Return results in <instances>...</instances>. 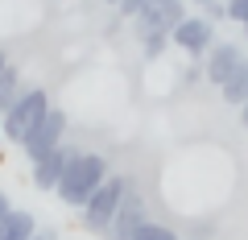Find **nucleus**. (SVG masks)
<instances>
[{
    "label": "nucleus",
    "instance_id": "nucleus-21",
    "mask_svg": "<svg viewBox=\"0 0 248 240\" xmlns=\"http://www.w3.org/2000/svg\"><path fill=\"white\" fill-rule=\"evenodd\" d=\"M13 58H9V50H4V46H0V71H4V66H9Z\"/></svg>",
    "mask_w": 248,
    "mask_h": 240
},
{
    "label": "nucleus",
    "instance_id": "nucleus-9",
    "mask_svg": "<svg viewBox=\"0 0 248 240\" xmlns=\"http://www.w3.org/2000/svg\"><path fill=\"white\" fill-rule=\"evenodd\" d=\"M75 153H79V145L62 141L58 149H50L46 158L29 161V182H33L37 191H58V178L66 174V166H71V158H75Z\"/></svg>",
    "mask_w": 248,
    "mask_h": 240
},
{
    "label": "nucleus",
    "instance_id": "nucleus-12",
    "mask_svg": "<svg viewBox=\"0 0 248 240\" xmlns=\"http://www.w3.org/2000/svg\"><path fill=\"white\" fill-rule=\"evenodd\" d=\"M21 87H25V83H21V66H4V71H0V116L9 112L13 108V99L21 96Z\"/></svg>",
    "mask_w": 248,
    "mask_h": 240
},
{
    "label": "nucleus",
    "instance_id": "nucleus-7",
    "mask_svg": "<svg viewBox=\"0 0 248 240\" xmlns=\"http://www.w3.org/2000/svg\"><path fill=\"white\" fill-rule=\"evenodd\" d=\"M244 63H248V50L240 42H232V37H223V42H219V37H215V46L203 54V79H211L215 87H219V83L232 79Z\"/></svg>",
    "mask_w": 248,
    "mask_h": 240
},
{
    "label": "nucleus",
    "instance_id": "nucleus-2",
    "mask_svg": "<svg viewBox=\"0 0 248 240\" xmlns=\"http://www.w3.org/2000/svg\"><path fill=\"white\" fill-rule=\"evenodd\" d=\"M50 108H54V99H50L46 87H21V96L13 99V108L0 116V137L13 141V145H25V137L46 120Z\"/></svg>",
    "mask_w": 248,
    "mask_h": 240
},
{
    "label": "nucleus",
    "instance_id": "nucleus-1",
    "mask_svg": "<svg viewBox=\"0 0 248 240\" xmlns=\"http://www.w3.org/2000/svg\"><path fill=\"white\" fill-rule=\"evenodd\" d=\"M108 174H112V161H108L104 153L79 149L71 158V166H66V174L58 178V191H54V195H58L66 207H83L91 199V191H95Z\"/></svg>",
    "mask_w": 248,
    "mask_h": 240
},
{
    "label": "nucleus",
    "instance_id": "nucleus-20",
    "mask_svg": "<svg viewBox=\"0 0 248 240\" xmlns=\"http://www.w3.org/2000/svg\"><path fill=\"white\" fill-rule=\"evenodd\" d=\"M240 125H244V133H248V104H240Z\"/></svg>",
    "mask_w": 248,
    "mask_h": 240
},
{
    "label": "nucleus",
    "instance_id": "nucleus-4",
    "mask_svg": "<svg viewBox=\"0 0 248 240\" xmlns=\"http://www.w3.org/2000/svg\"><path fill=\"white\" fill-rule=\"evenodd\" d=\"M186 13H190L186 0H149V4L133 17V37L141 42V37H149V33H174V25H182Z\"/></svg>",
    "mask_w": 248,
    "mask_h": 240
},
{
    "label": "nucleus",
    "instance_id": "nucleus-8",
    "mask_svg": "<svg viewBox=\"0 0 248 240\" xmlns=\"http://www.w3.org/2000/svg\"><path fill=\"white\" fill-rule=\"evenodd\" d=\"M170 46L186 50L190 58H203V54L215 46V21L211 17H199V13H186V21L174 25V33H170Z\"/></svg>",
    "mask_w": 248,
    "mask_h": 240
},
{
    "label": "nucleus",
    "instance_id": "nucleus-5",
    "mask_svg": "<svg viewBox=\"0 0 248 240\" xmlns=\"http://www.w3.org/2000/svg\"><path fill=\"white\" fill-rule=\"evenodd\" d=\"M141 224H149V199L137 191V182L128 191H124V199H120V207H116V215H112V224H108V232L104 236L108 240H133L137 232H141Z\"/></svg>",
    "mask_w": 248,
    "mask_h": 240
},
{
    "label": "nucleus",
    "instance_id": "nucleus-18",
    "mask_svg": "<svg viewBox=\"0 0 248 240\" xmlns=\"http://www.w3.org/2000/svg\"><path fill=\"white\" fill-rule=\"evenodd\" d=\"M13 211V199H9V191H0V220Z\"/></svg>",
    "mask_w": 248,
    "mask_h": 240
},
{
    "label": "nucleus",
    "instance_id": "nucleus-23",
    "mask_svg": "<svg viewBox=\"0 0 248 240\" xmlns=\"http://www.w3.org/2000/svg\"><path fill=\"white\" fill-rule=\"evenodd\" d=\"M240 29H244V37H248V25H240Z\"/></svg>",
    "mask_w": 248,
    "mask_h": 240
},
{
    "label": "nucleus",
    "instance_id": "nucleus-15",
    "mask_svg": "<svg viewBox=\"0 0 248 240\" xmlns=\"http://www.w3.org/2000/svg\"><path fill=\"white\" fill-rule=\"evenodd\" d=\"M186 4H199V9H207L203 17H211V21H228V0H186Z\"/></svg>",
    "mask_w": 248,
    "mask_h": 240
},
{
    "label": "nucleus",
    "instance_id": "nucleus-6",
    "mask_svg": "<svg viewBox=\"0 0 248 240\" xmlns=\"http://www.w3.org/2000/svg\"><path fill=\"white\" fill-rule=\"evenodd\" d=\"M66 128H71V116L62 112L58 104L46 112V120L33 128V133L25 137V145H21V153H25V161H37V158H46L50 149H58L62 141H66Z\"/></svg>",
    "mask_w": 248,
    "mask_h": 240
},
{
    "label": "nucleus",
    "instance_id": "nucleus-16",
    "mask_svg": "<svg viewBox=\"0 0 248 240\" xmlns=\"http://www.w3.org/2000/svg\"><path fill=\"white\" fill-rule=\"evenodd\" d=\"M228 21L248 25V0H228Z\"/></svg>",
    "mask_w": 248,
    "mask_h": 240
},
{
    "label": "nucleus",
    "instance_id": "nucleus-13",
    "mask_svg": "<svg viewBox=\"0 0 248 240\" xmlns=\"http://www.w3.org/2000/svg\"><path fill=\"white\" fill-rule=\"evenodd\" d=\"M133 240H178V232L174 228H166V224H141V232H137Z\"/></svg>",
    "mask_w": 248,
    "mask_h": 240
},
{
    "label": "nucleus",
    "instance_id": "nucleus-22",
    "mask_svg": "<svg viewBox=\"0 0 248 240\" xmlns=\"http://www.w3.org/2000/svg\"><path fill=\"white\" fill-rule=\"evenodd\" d=\"M108 4H112V9H116V4H120V0H108Z\"/></svg>",
    "mask_w": 248,
    "mask_h": 240
},
{
    "label": "nucleus",
    "instance_id": "nucleus-19",
    "mask_svg": "<svg viewBox=\"0 0 248 240\" xmlns=\"http://www.w3.org/2000/svg\"><path fill=\"white\" fill-rule=\"evenodd\" d=\"M33 240H58V236H54V228H37V232H33Z\"/></svg>",
    "mask_w": 248,
    "mask_h": 240
},
{
    "label": "nucleus",
    "instance_id": "nucleus-10",
    "mask_svg": "<svg viewBox=\"0 0 248 240\" xmlns=\"http://www.w3.org/2000/svg\"><path fill=\"white\" fill-rule=\"evenodd\" d=\"M33 232H37V215L25 207H13L0 220V240H33Z\"/></svg>",
    "mask_w": 248,
    "mask_h": 240
},
{
    "label": "nucleus",
    "instance_id": "nucleus-17",
    "mask_svg": "<svg viewBox=\"0 0 248 240\" xmlns=\"http://www.w3.org/2000/svg\"><path fill=\"white\" fill-rule=\"evenodd\" d=\"M145 4H149V0H120V4H116V13H120V17H124V21H133V17H137V13H141V9H145Z\"/></svg>",
    "mask_w": 248,
    "mask_h": 240
},
{
    "label": "nucleus",
    "instance_id": "nucleus-14",
    "mask_svg": "<svg viewBox=\"0 0 248 240\" xmlns=\"http://www.w3.org/2000/svg\"><path fill=\"white\" fill-rule=\"evenodd\" d=\"M166 46H170V33H149V37H141V50H145V58H161L166 54Z\"/></svg>",
    "mask_w": 248,
    "mask_h": 240
},
{
    "label": "nucleus",
    "instance_id": "nucleus-11",
    "mask_svg": "<svg viewBox=\"0 0 248 240\" xmlns=\"http://www.w3.org/2000/svg\"><path fill=\"white\" fill-rule=\"evenodd\" d=\"M219 96H223V104H228V108L248 104V63L240 66L232 79H223V83H219Z\"/></svg>",
    "mask_w": 248,
    "mask_h": 240
},
{
    "label": "nucleus",
    "instance_id": "nucleus-3",
    "mask_svg": "<svg viewBox=\"0 0 248 240\" xmlns=\"http://www.w3.org/2000/svg\"><path fill=\"white\" fill-rule=\"evenodd\" d=\"M137 178L133 174H108L104 182H99L95 191H91V199L79 207V215H83V228L87 232H95V236H104L108 232V224H112V215H116V207H120V199H124V191L133 187Z\"/></svg>",
    "mask_w": 248,
    "mask_h": 240
}]
</instances>
